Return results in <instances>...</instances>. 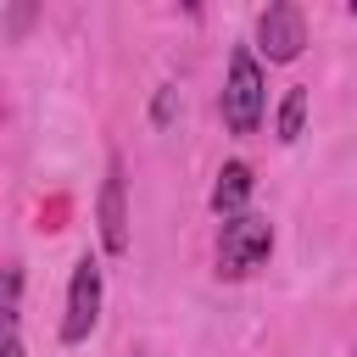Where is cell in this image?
Instances as JSON below:
<instances>
[{"mask_svg":"<svg viewBox=\"0 0 357 357\" xmlns=\"http://www.w3.org/2000/svg\"><path fill=\"white\" fill-rule=\"evenodd\" d=\"M301 123H307V84H290L284 100H279V123H273V128H279L284 145H296V139H301Z\"/></svg>","mask_w":357,"mask_h":357,"instance_id":"cell-7","label":"cell"},{"mask_svg":"<svg viewBox=\"0 0 357 357\" xmlns=\"http://www.w3.org/2000/svg\"><path fill=\"white\" fill-rule=\"evenodd\" d=\"M273 257V223L262 212H240L218 229V273L223 279H245Z\"/></svg>","mask_w":357,"mask_h":357,"instance_id":"cell-2","label":"cell"},{"mask_svg":"<svg viewBox=\"0 0 357 357\" xmlns=\"http://www.w3.org/2000/svg\"><path fill=\"white\" fill-rule=\"evenodd\" d=\"M0 357H28V351H22V335H17V329H6V351H0Z\"/></svg>","mask_w":357,"mask_h":357,"instance_id":"cell-10","label":"cell"},{"mask_svg":"<svg viewBox=\"0 0 357 357\" xmlns=\"http://www.w3.org/2000/svg\"><path fill=\"white\" fill-rule=\"evenodd\" d=\"M95 223H100V251L123 257L128 251V178H123V156H106V178L95 195Z\"/></svg>","mask_w":357,"mask_h":357,"instance_id":"cell-4","label":"cell"},{"mask_svg":"<svg viewBox=\"0 0 357 357\" xmlns=\"http://www.w3.org/2000/svg\"><path fill=\"white\" fill-rule=\"evenodd\" d=\"M251 190H257V178H251V167L245 162H223L218 167V178H212V212L229 223V218H240L245 212V201H251Z\"/></svg>","mask_w":357,"mask_h":357,"instance_id":"cell-6","label":"cell"},{"mask_svg":"<svg viewBox=\"0 0 357 357\" xmlns=\"http://www.w3.org/2000/svg\"><path fill=\"white\" fill-rule=\"evenodd\" d=\"M100 301H106L100 262H95V257H78V262H73V279H67V312H61V340H67V346L89 340V329L100 324Z\"/></svg>","mask_w":357,"mask_h":357,"instance_id":"cell-3","label":"cell"},{"mask_svg":"<svg viewBox=\"0 0 357 357\" xmlns=\"http://www.w3.org/2000/svg\"><path fill=\"white\" fill-rule=\"evenodd\" d=\"M251 50L268 56V61H296V56L307 50V17H301V6L273 0V6L257 17V45H251Z\"/></svg>","mask_w":357,"mask_h":357,"instance_id":"cell-5","label":"cell"},{"mask_svg":"<svg viewBox=\"0 0 357 357\" xmlns=\"http://www.w3.org/2000/svg\"><path fill=\"white\" fill-rule=\"evenodd\" d=\"M17 318H22V268L11 262L6 268V329H17Z\"/></svg>","mask_w":357,"mask_h":357,"instance_id":"cell-8","label":"cell"},{"mask_svg":"<svg viewBox=\"0 0 357 357\" xmlns=\"http://www.w3.org/2000/svg\"><path fill=\"white\" fill-rule=\"evenodd\" d=\"M351 17H357V6H351Z\"/></svg>","mask_w":357,"mask_h":357,"instance_id":"cell-11","label":"cell"},{"mask_svg":"<svg viewBox=\"0 0 357 357\" xmlns=\"http://www.w3.org/2000/svg\"><path fill=\"white\" fill-rule=\"evenodd\" d=\"M167 117H173V89H162V95H156V123H167Z\"/></svg>","mask_w":357,"mask_h":357,"instance_id":"cell-9","label":"cell"},{"mask_svg":"<svg viewBox=\"0 0 357 357\" xmlns=\"http://www.w3.org/2000/svg\"><path fill=\"white\" fill-rule=\"evenodd\" d=\"M218 106H223V128L229 134L245 139V134L262 128V117H268V73H262V61H257L251 45H234L229 50V73H223Z\"/></svg>","mask_w":357,"mask_h":357,"instance_id":"cell-1","label":"cell"}]
</instances>
